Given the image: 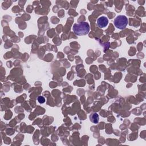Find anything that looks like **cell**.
<instances>
[{"label":"cell","instance_id":"cell-1","mask_svg":"<svg viewBox=\"0 0 146 146\" xmlns=\"http://www.w3.org/2000/svg\"><path fill=\"white\" fill-rule=\"evenodd\" d=\"M72 30L74 33L77 35H84L89 33L90 26L86 22H81L79 23H75L73 25Z\"/></svg>","mask_w":146,"mask_h":146},{"label":"cell","instance_id":"cell-2","mask_svg":"<svg viewBox=\"0 0 146 146\" xmlns=\"http://www.w3.org/2000/svg\"><path fill=\"white\" fill-rule=\"evenodd\" d=\"M114 25L119 29H124L128 24V19L124 15H118L113 21Z\"/></svg>","mask_w":146,"mask_h":146},{"label":"cell","instance_id":"cell-3","mask_svg":"<svg viewBox=\"0 0 146 146\" xmlns=\"http://www.w3.org/2000/svg\"><path fill=\"white\" fill-rule=\"evenodd\" d=\"M108 23V20L107 17L102 16L99 17L97 20V25L99 27L103 28L107 26Z\"/></svg>","mask_w":146,"mask_h":146},{"label":"cell","instance_id":"cell-4","mask_svg":"<svg viewBox=\"0 0 146 146\" xmlns=\"http://www.w3.org/2000/svg\"><path fill=\"white\" fill-rule=\"evenodd\" d=\"M90 120L94 123L96 124V123H98L99 121V116L96 113H92L91 115H90Z\"/></svg>","mask_w":146,"mask_h":146},{"label":"cell","instance_id":"cell-5","mask_svg":"<svg viewBox=\"0 0 146 146\" xmlns=\"http://www.w3.org/2000/svg\"><path fill=\"white\" fill-rule=\"evenodd\" d=\"M38 101L40 103H43L45 102V99L44 97L40 96L38 97Z\"/></svg>","mask_w":146,"mask_h":146}]
</instances>
